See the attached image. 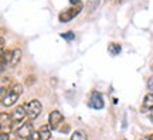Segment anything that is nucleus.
<instances>
[{
  "instance_id": "24",
  "label": "nucleus",
  "mask_w": 153,
  "mask_h": 140,
  "mask_svg": "<svg viewBox=\"0 0 153 140\" xmlns=\"http://www.w3.org/2000/svg\"><path fill=\"white\" fill-rule=\"evenodd\" d=\"M150 118H152V119H153V113H152V115H150Z\"/></svg>"
},
{
  "instance_id": "21",
  "label": "nucleus",
  "mask_w": 153,
  "mask_h": 140,
  "mask_svg": "<svg viewBox=\"0 0 153 140\" xmlns=\"http://www.w3.org/2000/svg\"><path fill=\"white\" fill-rule=\"evenodd\" d=\"M148 137H149V140H153V135H149Z\"/></svg>"
},
{
  "instance_id": "4",
  "label": "nucleus",
  "mask_w": 153,
  "mask_h": 140,
  "mask_svg": "<svg viewBox=\"0 0 153 140\" xmlns=\"http://www.w3.org/2000/svg\"><path fill=\"white\" fill-rule=\"evenodd\" d=\"M88 106L91 109H99L104 108V98H102V93L98 91H92L89 93V98H88Z\"/></svg>"
},
{
  "instance_id": "16",
  "label": "nucleus",
  "mask_w": 153,
  "mask_h": 140,
  "mask_svg": "<svg viewBox=\"0 0 153 140\" xmlns=\"http://www.w3.org/2000/svg\"><path fill=\"white\" fill-rule=\"evenodd\" d=\"M27 140H40V133H38V130H37V132L34 130V132H33V135L30 136V137H28Z\"/></svg>"
},
{
  "instance_id": "7",
  "label": "nucleus",
  "mask_w": 153,
  "mask_h": 140,
  "mask_svg": "<svg viewBox=\"0 0 153 140\" xmlns=\"http://www.w3.org/2000/svg\"><path fill=\"white\" fill-rule=\"evenodd\" d=\"M33 132H34L33 123H31V122H26V123H23L22 126L17 129V137L27 140L30 136L33 135Z\"/></svg>"
},
{
  "instance_id": "5",
  "label": "nucleus",
  "mask_w": 153,
  "mask_h": 140,
  "mask_svg": "<svg viewBox=\"0 0 153 140\" xmlns=\"http://www.w3.org/2000/svg\"><path fill=\"white\" fill-rule=\"evenodd\" d=\"M26 116H27V113H26V108H24V106H17V108L10 113L11 123H13V129H16L17 126L24 120Z\"/></svg>"
},
{
  "instance_id": "13",
  "label": "nucleus",
  "mask_w": 153,
  "mask_h": 140,
  "mask_svg": "<svg viewBox=\"0 0 153 140\" xmlns=\"http://www.w3.org/2000/svg\"><path fill=\"white\" fill-rule=\"evenodd\" d=\"M71 140H88V137L82 130H75L71 136Z\"/></svg>"
},
{
  "instance_id": "6",
  "label": "nucleus",
  "mask_w": 153,
  "mask_h": 140,
  "mask_svg": "<svg viewBox=\"0 0 153 140\" xmlns=\"http://www.w3.org/2000/svg\"><path fill=\"white\" fill-rule=\"evenodd\" d=\"M64 122V116L60 110H53L48 115V126L51 127V130H57L60 127V124Z\"/></svg>"
},
{
  "instance_id": "9",
  "label": "nucleus",
  "mask_w": 153,
  "mask_h": 140,
  "mask_svg": "<svg viewBox=\"0 0 153 140\" xmlns=\"http://www.w3.org/2000/svg\"><path fill=\"white\" fill-rule=\"evenodd\" d=\"M142 112H153V93H148L142 103Z\"/></svg>"
},
{
  "instance_id": "10",
  "label": "nucleus",
  "mask_w": 153,
  "mask_h": 140,
  "mask_svg": "<svg viewBox=\"0 0 153 140\" xmlns=\"http://www.w3.org/2000/svg\"><path fill=\"white\" fill-rule=\"evenodd\" d=\"M22 50L20 48H14L11 50V58H10V64H9V67H16L19 62H20V59H22Z\"/></svg>"
},
{
  "instance_id": "18",
  "label": "nucleus",
  "mask_w": 153,
  "mask_h": 140,
  "mask_svg": "<svg viewBox=\"0 0 153 140\" xmlns=\"http://www.w3.org/2000/svg\"><path fill=\"white\" fill-rule=\"evenodd\" d=\"M148 89L150 91V93H153V76L149 79V82H148Z\"/></svg>"
},
{
  "instance_id": "1",
  "label": "nucleus",
  "mask_w": 153,
  "mask_h": 140,
  "mask_svg": "<svg viewBox=\"0 0 153 140\" xmlns=\"http://www.w3.org/2000/svg\"><path fill=\"white\" fill-rule=\"evenodd\" d=\"M23 93V85L22 84H13L10 88V91L7 92V95L4 98H1V106L4 108H10L19 101L20 95Z\"/></svg>"
},
{
  "instance_id": "8",
  "label": "nucleus",
  "mask_w": 153,
  "mask_h": 140,
  "mask_svg": "<svg viewBox=\"0 0 153 140\" xmlns=\"http://www.w3.org/2000/svg\"><path fill=\"white\" fill-rule=\"evenodd\" d=\"M0 123H1V133H9L13 129V123H11V118L10 115L7 113H1L0 115Z\"/></svg>"
},
{
  "instance_id": "3",
  "label": "nucleus",
  "mask_w": 153,
  "mask_h": 140,
  "mask_svg": "<svg viewBox=\"0 0 153 140\" xmlns=\"http://www.w3.org/2000/svg\"><path fill=\"white\" fill-rule=\"evenodd\" d=\"M24 108H26V113H27V118L30 120H34V119H37L40 116V113L43 110V105L40 101L37 99H33V101H30L24 105Z\"/></svg>"
},
{
  "instance_id": "25",
  "label": "nucleus",
  "mask_w": 153,
  "mask_h": 140,
  "mask_svg": "<svg viewBox=\"0 0 153 140\" xmlns=\"http://www.w3.org/2000/svg\"><path fill=\"white\" fill-rule=\"evenodd\" d=\"M152 68H153V67H152Z\"/></svg>"
},
{
  "instance_id": "23",
  "label": "nucleus",
  "mask_w": 153,
  "mask_h": 140,
  "mask_svg": "<svg viewBox=\"0 0 153 140\" xmlns=\"http://www.w3.org/2000/svg\"><path fill=\"white\" fill-rule=\"evenodd\" d=\"M140 140H149V137H142Z\"/></svg>"
},
{
  "instance_id": "14",
  "label": "nucleus",
  "mask_w": 153,
  "mask_h": 140,
  "mask_svg": "<svg viewBox=\"0 0 153 140\" xmlns=\"http://www.w3.org/2000/svg\"><path fill=\"white\" fill-rule=\"evenodd\" d=\"M99 1H101V0H88V1H87V9H88V11L95 10V9H97V7L99 6Z\"/></svg>"
},
{
  "instance_id": "20",
  "label": "nucleus",
  "mask_w": 153,
  "mask_h": 140,
  "mask_svg": "<svg viewBox=\"0 0 153 140\" xmlns=\"http://www.w3.org/2000/svg\"><path fill=\"white\" fill-rule=\"evenodd\" d=\"M0 140H10L9 139V133H1V139Z\"/></svg>"
},
{
  "instance_id": "17",
  "label": "nucleus",
  "mask_w": 153,
  "mask_h": 140,
  "mask_svg": "<svg viewBox=\"0 0 153 140\" xmlns=\"http://www.w3.org/2000/svg\"><path fill=\"white\" fill-rule=\"evenodd\" d=\"M60 132H61V133H64V135H65V133H68V132H70V126H68V124H65V126H61Z\"/></svg>"
},
{
  "instance_id": "15",
  "label": "nucleus",
  "mask_w": 153,
  "mask_h": 140,
  "mask_svg": "<svg viewBox=\"0 0 153 140\" xmlns=\"http://www.w3.org/2000/svg\"><path fill=\"white\" fill-rule=\"evenodd\" d=\"M61 37L64 38V40H67V41H72L75 38V36H74L72 31H67V33H61Z\"/></svg>"
},
{
  "instance_id": "11",
  "label": "nucleus",
  "mask_w": 153,
  "mask_h": 140,
  "mask_svg": "<svg viewBox=\"0 0 153 140\" xmlns=\"http://www.w3.org/2000/svg\"><path fill=\"white\" fill-rule=\"evenodd\" d=\"M38 133H40V140H50L51 139V127H50L48 124L40 126Z\"/></svg>"
},
{
  "instance_id": "2",
  "label": "nucleus",
  "mask_w": 153,
  "mask_h": 140,
  "mask_svg": "<svg viewBox=\"0 0 153 140\" xmlns=\"http://www.w3.org/2000/svg\"><path fill=\"white\" fill-rule=\"evenodd\" d=\"M84 9V4H76V6H71L70 9H67V10L61 11L60 14H58V20L61 23H68L71 21L72 19H75L79 13L82 11Z\"/></svg>"
},
{
  "instance_id": "12",
  "label": "nucleus",
  "mask_w": 153,
  "mask_h": 140,
  "mask_svg": "<svg viewBox=\"0 0 153 140\" xmlns=\"http://www.w3.org/2000/svg\"><path fill=\"white\" fill-rule=\"evenodd\" d=\"M108 51H109L112 55H118V54H120L122 47H120V44H118V43H109V45H108Z\"/></svg>"
},
{
  "instance_id": "19",
  "label": "nucleus",
  "mask_w": 153,
  "mask_h": 140,
  "mask_svg": "<svg viewBox=\"0 0 153 140\" xmlns=\"http://www.w3.org/2000/svg\"><path fill=\"white\" fill-rule=\"evenodd\" d=\"M71 6H76V4H82V0H70Z\"/></svg>"
},
{
  "instance_id": "22",
  "label": "nucleus",
  "mask_w": 153,
  "mask_h": 140,
  "mask_svg": "<svg viewBox=\"0 0 153 140\" xmlns=\"http://www.w3.org/2000/svg\"><path fill=\"white\" fill-rule=\"evenodd\" d=\"M122 1H123V0H116V3H118V4H119V3H122Z\"/></svg>"
}]
</instances>
